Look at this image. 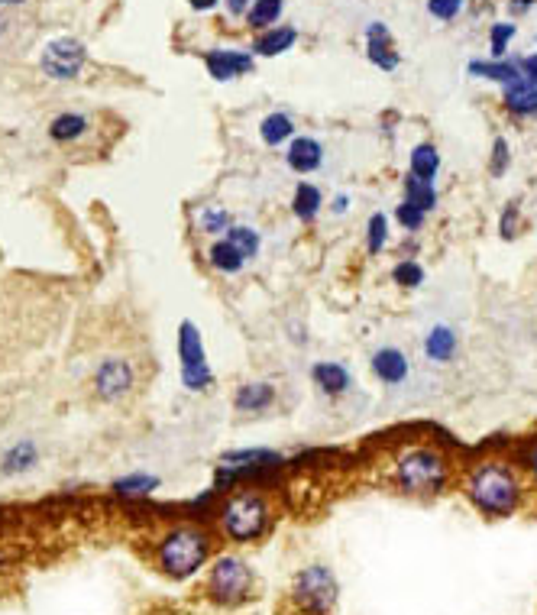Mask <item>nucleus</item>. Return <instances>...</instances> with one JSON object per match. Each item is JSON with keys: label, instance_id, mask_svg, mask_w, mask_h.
I'll return each mask as SVG.
<instances>
[{"label": "nucleus", "instance_id": "1", "mask_svg": "<svg viewBox=\"0 0 537 615\" xmlns=\"http://www.w3.org/2000/svg\"><path fill=\"white\" fill-rule=\"evenodd\" d=\"M463 496L486 518H512L525 505L528 486L518 467L505 457H486L463 473Z\"/></svg>", "mask_w": 537, "mask_h": 615}, {"label": "nucleus", "instance_id": "2", "mask_svg": "<svg viewBox=\"0 0 537 615\" xmlns=\"http://www.w3.org/2000/svg\"><path fill=\"white\" fill-rule=\"evenodd\" d=\"M450 460L444 450H437L434 444H415L398 450V457L392 463V483L405 496L418 499H434L447 489L450 483Z\"/></svg>", "mask_w": 537, "mask_h": 615}, {"label": "nucleus", "instance_id": "3", "mask_svg": "<svg viewBox=\"0 0 537 615\" xmlns=\"http://www.w3.org/2000/svg\"><path fill=\"white\" fill-rule=\"evenodd\" d=\"M272 525V505L263 492L240 489L220 505V531L233 544H253L269 531Z\"/></svg>", "mask_w": 537, "mask_h": 615}, {"label": "nucleus", "instance_id": "4", "mask_svg": "<svg viewBox=\"0 0 537 615\" xmlns=\"http://www.w3.org/2000/svg\"><path fill=\"white\" fill-rule=\"evenodd\" d=\"M211 557V538L208 531H201L198 525H182L169 531L159 544V567L162 573H169L172 580H188L208 564Z\"/></svg>", "mask_w": 537, "mask_h": 615}, {"label": "nucleus", "instance_id": "5", "mask_svg": "<svg viewBox=\"0 0 537 615\" xmlns=\"http://www.w3.org/2000/svg\"><path fill=\"white\" fill-rule=\"evenodd\" d=\"M292 599L301 612L327 615L337 603V577L324 564H308L305 570H298V577L292 583Z\"/></svg>", "mask_w": 537, "mask_h": 615}, {"label": "nucleus", "instance_id": "6", "mask_svg": "<svg viewBox=\"0 0 537 615\" xmlns=\"http://www.w3.org/2000/svg\"><path fill=\"white\" fill-rule=\"evenodd\" d=\"M208 590L220 606H237L253 593V567L243 557L224 554L211 564Z\"/></svg>", "mask_w": 537, "mask_h": 615}, {"label": "nucleus", "instance_id": "7", "mask_svg": "<svg viewBox=\"0 0 537 615\" xmlns=\"http://www.w3.org/2000/svg\"><path fill=\"white\" fill-rule=\"evenodd\" d=\"M178 357H182V382L188 392H204L214 382V373L204 357V340L198 324L182 321L178 327Z\"/></svg>", "mask_w": 537, "mask_h": 615}, {"label": "nucleus", "instance_id": "8", "mask_svg": "<svg viewBox=\"0 0 537 615\" xmlns=\"http://www.w3.org/2000/svg\"><path fill=\"white\" fill-rule=\"evenodd\" d=\"M285 457L275 454V450L266 447H250V450H230V454L220 457V476L217 483L227 486V483H237L246 480V476H256V473H269L275 467H282Z\"/></svg>", "mask_w": 537, "mask_h": 615}, {"label": "nucleus", "instance_id": "9", "mask_svg": "<svg viewBox=\"0 0 537 615\" xmlns=\"http://www.w3.org/2000/svg\"><path fill=\"white\" fill-rule=\"evenodd\" d=\"M81 65H85V46L78 43V39H52L43 52V72L49 78H75L81 72Z\"/></svg>", "mask_w": 537, "mask_h": 615}, {"label": "nucleus", "instance_id": "10", "mask_svg": "<svg viewBox=\"0 0 537 615\" xmlns=\"http://www.w3.org/2000/svg\"><path fill=\"white\" fill-rule=\"evenodd\" d=\"M133 386V369L127 360H104L94 373V392L101 395L104 402H114L120 395H127Z\"/></svg>", "mask_w": 537, "mask_h": 615}, {"label": "nucleus", "instance_id": "11", "mask_svg": "<svg viewBox=\"0 0 537 615\" xmlns=\"http://www.w3.org/2000/svg\"><path fill=\"white\" fill-rule=\"evenodd\" d=\"M369 366H373V376L382 382V386H402V382L411 376L408 353L398 350V347H379L373 353V360H369Z\"/></svg>", "mask_w": 537, "mask_h": 615}, {"label": "nucleus", "instance_id": "12", "mask_svg": "<svg viewBox=\"0 0 537 615\" xmlns=\"http://www.w3.org/2000/svg\"><path fill=\"white\" fill-rule=\"evenodd\" d=\"M366 56L373 65H379L382 72H392V68H398V62H402V56H398L395 49V39L392 33L385 30L382 23H373L366 30Z\"/></svg>", "mask_w": 537, "mask_h": 615}, {"label": "nucleus", "instance_id": "13", "mask_svg": "<svg viewBox=\"0 0 537 615\" xmlns=\"http://www.w3.org/2000/svg\"><path fill=\"white\" fill-rule=\"evenodd\" d=\"M311 379L324 395L337 399V395H347L353 389V373L343 363L334 360H324V363H314L311 366Z\"/></svg>", "mask_w": 537, "mask_h": 615}, {"label": "nucleus", "instance_id": "14", "mask_svg": "<svg viewBox=\"0 0 537 615\" xmlns=\"http://www.w3.org/2000/svg\"><path fill=\"white\" fill-rule=\"evenodd\" d=\"M457 350H460V334H457V327H450V324H434L428 337H424V357L431 363L444 366L457 357Z\"/></svg>", "mask_w": 537, "mask_h": 615}, {"label": "nucleus", "instance_id": "15", "mask_svg": "<svg viewBox=\"0 0 537 615\" xmlns=\"http://www.w3.org/2000/svg\"><path fill=\"white\" fill-rule=\"evenodd\" d=\"M285 162H288V169H295L298 175H311V172L321 169L324 149L318 140H311V136H295L292 146H288V153H285Z\"/></svg>", "mask_w": 537, "mask_h": 615}, {"label": "nucleus", "instance_id": "16", "mask_svg": "<svg viewBox=\"0 0 537 615\" xmlns=\"http://www.w3.org/2000/svg\"><path fill=\"white\" fill-rule=\"evenodd\" d=\"M208 72L217 78V81H227V78H237L243 72H253V59L246 56V52H230V49H217V52H208Z\"/></svg>", "mask_w": 537, "mask_h": 615}, {"label": "nucleus", "instance_id": "17", "mask_svg": "<svg viewBox=\"0 0 537 615\" xmlns=\"http://www.w3.org/2000/svg\"><path fill=\"white\" fill-rule=\"evenodd\" d=\"M275 402V386L272 382H246V386L237 389L233 395V405H237V412H266V408Z\"/></svg>", "mask_w": 537, "mask_h": 615}, {"label": "nucleus", "instance_id": "18", "mask_svg": "<svg viewBox=\"0 0 537 615\" xmlns=\"http://www.w3.org/2000/svg\"><path fill=\"white\" fill-rule=\"evenodd\" d=\"M505 107L518 117H534L537 114V85L528 78H518L515 85L505 88Z\"/></svg>", "mask_w": 537, "mask_h": 615}, {"label": "nucleus", "instance_id": "19", "mask_svg": "<svg viewBox=\"0 0 537 615\" xmlns=\"http://www.w3.org/2000/svg\"><path fill=\"white\" fill-rule=\"evenodd\" d=\"M321 204H324V195H321V188L318 185H311V182H301L295 188V195H292V214L298 217V221H314V217L321 214Z\"/></svg>", "mask_w": 537, "mask_h": 615}, {"label": "nucleus", "instance_id": "20", "mask_svg": "<svg viewBox=\"0 0 537 615\" xmlns=\"http://www.w3.org/2000/svg\"><path fill=\"white\" fill-rule=\"evenodd\" d=\"M405 195H402V201H408V204H415V208H421L424 214H431L434 208H437V188H434V182H428V179H418V175H405Z\"/></svg>", "mask_w": 537, "mask_h": 615}, {"label": "nucleus", "instance_id": "21", "mask_svg": "<svg viewBox=\"0 0 537 615\" xmlns=\"http://www.w3.org/2000/svg\"><path fill=\"white\" fill-rule=\"evenodd\" d=\"M470 72L476 78H489V81H499V85H515L518 78H525L521 75V68L512 65V62H499V59H492V62H470Z\"/></svg>", "mask_w": 537, "mask_h": 615}, {"label": "nucleus", "instance_id": "22", "mask_svg": "<svg viewBox=\"0 0 537 615\" xmlns=\"http://www.w3.org/2000/svg\"><path fill=\"white\" fill-rule=\"evenodd\" d=\"M437 172H440V153H437L434 143H418L415 149H411V175L434 182Z\"/></svg>", "mask_w": 537, "mask_h": 615}, {"label": "nucleus", "instance_id": "23", "mask_svg": "<svg viewBox=\"0 0 537 615\" xmlns=\"http://www.w3.org/2000/svg\"><path fill=\"white\" fill-rule=\"evenodd\" d=\"M295 26H279V30H269L266 36H259L256 39V52L259 56H282L285 49H292L295 46Z\"/></svg>", "mask_w": 537, "mask_h": 615}, {"label": "nucleus", "instance_id": "24", "mask_svg": "<svg viewBox=\"0 0 537 615\" xmlns=\"http://www.w3.org/2000/svg\"><path fill=\"white\" fill-rule=\"evenodd\" d=\"M208 256H211V266L220 272H240L246 266V259L237 253V246H233L230 240H217L208 250Z\"/></svg>", "mask_w": 537, "mask_h": 615}, {"label": "nucleus", "instance_id": "25", "mask_svg": "<svg viewBox=\"0 0 537 615\" xmlns=\"http://www.w3.org/2000/svg\"><path fill=\"white\" fill-rule=\"evenodd\" d=\"M39 457V450L33 441H20V444H13L7 454H4V473H26L36 463Z\"/></svg>", "mask_w": 537, "mask_h": 615}, {"label": "nucleus", "instance_id": "26", "mask_svg": "<svg viewBox=\"0 0 537 615\" xmlns=\"http://www.w3.org/2000/svg\"><path fill=\"white\" fill-rule=\"evenodd\" d=\"M153 489H159V480H156V476H149V473H133V476H123V480L114 483L117 496H130V499L149 496Z\"/></svg>", "mask_w": 537, "mask_h": 615}, {"label": "nucleus", "instance_id": "27", "mask_svg": "<svg viewBox=\"0 0 537 615\" xmlns=\"http://www.w3.org/2000/svg\"><path fill=\"white\" fill-rule=\"evenodd\" d=\"M259 133H263V140L269 146H279V143H285L288 136L295 133V123H292V117H288V114H269L263 120V127H259Z\"/></svg>", "mask_w": 537, "mask_h": 615}, {"label": "nucleus", "instance_id": "28", "mask_svg": "<svg viewBox=\"0 0 537 615\" xmlns=\"http://www.w3.org/2000/svg\"><path fill=\"white\" fill-rule=\"evenodd\" d=\"M227 240L237 246V253L246 259V263H250V259L259 253V246H263V240H259V230H253V227H237V224L227 230Z\"/></svg>", "mask_w": 537, "mask_h": 615}, {"label": "nucleus", "instance_id": "29", "mask_svg": "<svg viewBox=\"0 0 537 615\" xmlns=\"http://www.w3.org/2000/svg\"><path fill=\"white\" fill-rule=\"evenodd\" d=\"M85 127H88V120L81 117V114H62V117L52 120L49 133H52V140L68 143V140H78V136L85 133Z\"/></svg>", "mask_w": 537, "mask_h": 615}, {"label": "nucleus", "instance_id": "30", "mask_svg": "<svg viewBox=\"0 0 537 615\" xmlns=\"http://www.w3.org/2000/svg\"><path fill=\"white\" fill-rule=\"evenodd\" d=\"M385 243H389V217L373 214L366 221V250L373 256H379L385 250Z\"/></svg>", "mask_w": 537, "mask_h": 615}, {"label": "nucleus", "instance_id": "31", "mask_svg": "<svg viewBox=\"0 0 537 615\" xmlns=\"http://www.w3.org/2000/svg\"><path fill=\"white\" fill-rule=\"evenodd\" d=\"M392 282L402 285V289H418V285H424V266L415 263V259H402L392 269Z\"/></svg>", "mask_w": 537, "mask_h": 615}, {"label": "nucleus", "instance_id": "32", "mask_svg": "<svg viewBox=\"0 0 537 615\" xmlns=\"http://www.w3.org/2000/svg\"><path fill=\"white\" fill-rule=\"evenodd\" d=\"M279 13H282V0H256L246 17H250V26H256V30H266L269 23L279 20Z\"/></svg>", "mask_w": 537, "mask_h": 615}, {"label": "nucleus", "instance_id": "33", "mask_svg": "<svg viewBox=\"0 0 537 615\" xmlns=\"http://www.w3.org/2000/svg\"><path fill=\"white\" fill-rule=\"evenodd\" d=\"M395 221H398V227H402V230H408V234H418V230L424 227V221H428V214H424L421 208H415V204L402 201L395 208Z\"/></svg>", "mask_w": 537, "mask_h": 615}, {"label": "nucleus", "instance_id": "34", "mask_svg": "<svg viewBox=\"0 0 537 615\" xmlns=\"http://www.w3.org/2000/svg\"><path fill=\"white\" fill-rule=\"evenodd\" d=\"M233 224H230V211L224 208H208L201 214V230L204 234H227Z\"/></svg>", "mask_w": 537, "mask_h": 615}, {"label": "nucleus", "instance_id": "35", "mask_svg": "<svg viewBox=\"0 0 537 615\" xmlns=\"http://www.w3.org/2000/svg\"><path fill=\"white\" fill-rule=\"evenodd\" d=\"M512 36H515V23H495L489 30V49L495 59H502V52L512 43Z\"/></svg>", "mask_w": 537, "mask_h": 615}, {"label": "nucleus", "instance_id": "36", "mask_svg": "<svg viewBox=\"0 0 537 615\" xmlns=\"http://www.w3.org/2000/svg\"><path fill=\"white\" fill-rule=\"evenodd\" d=\"M508 166H512V153H508V140H505V136H499V140L492 143V162H489V172L495 175V179H502V175L508 172Z\"/></svg>", "mask_w": 537, "mask_h": 615}, {"label": "nucleus", "instance_id": "37", "mask_svg": "<svg viewBox=\"0 0 537 615\" xmlns=\"http://www.w3.org/2000/svg\"><path fill=\"white\" fill-rule=\"evenodd\" d=\"M463 4H466V0H428V10H431V17L450 23V20L460 17Z\"/></svg>", "mask_w": 537, "mask_h": 615}, {"label": "nucleus", "instance_id": "38", "mask_svg": "<svg viewBox=\"0 0 537 615\" xmlns=\"http://www.w3.org/2000/svg\"><path fill=\"white\" fill-rule=\"evenodd\" d=\"M499 234H502L505 240H515V234H518V201H508V204H505V211H502V217H499Z\"/></svg>", "mask_w": 537, "mask_h": 615}, {"label": "nucleus", "instance_id": "39", "mask_svg": "<svg viewBox=\"0 0 537 615\" xmlns=\"http://www.w3.org/2000/svg\"><path fill=\"white\" fill-rule=\"evenodd\" d=\"M525 470L531 476V486L537 489V437H531V444L525 447Z\"/></svg>", "mask_w": 537, "mask_h": 615}, {"label": "nucleus", "instance_id": "40", "mask_svg": "<svg viewBox=\"0 0 537 615\" xmlns=\"http://www.w3.org/2000/svg\"><path fill=\"white\" fill-rule=\"evenodd\" d=\"M521 72H525V78L531 81V85H537V56L521 59Z\"/></svg>", "mask_w": 537, "mask_h": 615}, {"label": "nucleus", "instance_id": "41", "mask_svg": "<svg viewBox=\"0 0 537 615\" xmlns=\"http://www.w3.org/2000/svg\"><path fill=\"white\" fill-rule=\"evenodd\" d=\"M330 211H334V214H347V211H350V198H347V195H337V198H334V208H330Z\"/></svg>", "mask_w": 537, "mask_h": 615}, {"label": "nucleus", "instance_id": "42", "mask_svg": "<svg viewBox=\"0 0 537 615\" xmlns=\"http://www.w3.org/2000/svg\"><path fill=\"white\" fill-rule=\"evenodd\" d=\"M188 4L195 10H211V7H217V0H188Z\"/></svg>", "mask_w": 537, "mask_h": 615}, {"label": "nucleus", "instance_id": "43", "mask_svg": "<svg viewBox=\"0 0 537 615\" xmlns=\"http://www.w3.org/2000/svg\"><path fill=\"white\" fill-rule=\"evenodd\" d=\"M246 4H250V0H227V7H230L233 13H243Z\"/></svg>", "mask_w": 537, "mask_h": 615}, {"label": "nucleus", "instance_id": "44", "mask_svg": "<svg viewBox=\"0 0 537 615\" xmlns=\"http://www.w3.org/2000/svg\"><path fill=\"white\" fill-rule=\"evenodd\" d=\"M4 4H23V0H4Z\"/></svg>", "mask_w": 537, "mask_h": 615}]
</instances>
